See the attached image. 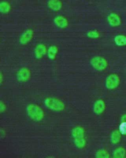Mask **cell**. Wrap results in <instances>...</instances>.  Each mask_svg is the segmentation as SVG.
I'll return each instance as SVG.
<instances>
[{"label":"cell","mask_w":126,"mask_h":158,"mask_svg":"<svg viewBox=\"0 0 126 158\" xmlns=\"http://www.w3.org/2000/svg\"><path fill=\"white\" fill-rule=\"evenodd\" d=\"M26 113L29 117L36 122H40L44 118V112L42 109L34 104H30L27 106Z\"/></svg>","instance_id":"cell-1"},{"label":"cell","mask_w":126,"mask_h":158,"mask_svg":"<svg viewBox=\"0 0 126 158\" xmlns=\"http://www.w3.org/2000/svg\"><path fill=\"white\" fill-rule=\"evenodd\" d=\"M44 104L47 108L56 112L63 111L65 108V105L63 102L57 98L53 97L45 99Z\"/></svg>","instance_id":"cell-2"},{"label":"cell","mask_w":126,"mask_h":158,"mask_svg":"<svg viewBox=\"0 0 126 158\" xmlns=\"http://www.w3.org/2000/svg\"><path fill=\"white\" fill-rule=\"evenodd\" d=\"M90 63L92 68L98 71L104 70L108 66V62L106 59L100 56H96L92 57Z\"/></svg>","instance_id":"cell-3"},{"label":"cell","mask_w":126,"mask_h":158,"mask_svg":"<svg viewBox=\"0 0 126 158\" xmlns=\"http://www.w3.org/2000/svg\"><path fill=\"white\" fill-rule=\"evenodd\" d=\"M120 83V77L116 74H111L106 77L105 86L108 89H114L117 88Z\"/></svg>","instance_id":"cell-4"},{"label":"cell","mask_w":126,"mask_h":158,"mask_svg":"<svg viewBox=\"0 0 126 158\" xmlns=\"http://www.w3.org/2000/svg\"><path fill=\"white\" fill-rule=\"evenodd\" d=\"M31 75V72L29 69L26 67H23L18 71L16 78L19 81L26 82L30 79Z\"/></svg>","instance_id":"cell-5"},{"label":"cell","mask_w":126,"mask_h":158,"mask_svg":"<svg viewBox=\"0 0 126 158\" xmlns=\"http://www.w3.org/2000/svg\"><path fill=\"white\" fill-rule=\"evenodd\" d=\"M105 104L103 99H99L94 102L93 106V111L96 115H100L105 110Z\"/></svg>","instance_id":"cell-6"},{"label":"cell","mask_w":126,"mask_h":158,"mask_svg":"<svg viewBox=\"0 0 126 158\" xmlns=\"http://www.w3.org/2000/svg\"><path fill=\"white\" fill-rule=\"evenodd\" d=\"M107 20L109 25L111 27H116L120 26L121 24V19L117 14L111 12L107 17Z\"/></svg>","instance_id":"cell-7"},{"label":"cell","mask_w":126,"mask_h":158,"mask_svg":"<svg viewBox=\"0 0 126 158\" xmlns=\"http://www.w3.org/2000/svg\"><path fill=\"white\" fill-rule=\"evenodd\" d=\"M33 32L31 29L26 30L23 33L19 38V43L21 44H26L29 43L32 39Z\"/></svg>","instance_id":"cell-8"},{"label":"cell","mask_w":126,"mask_h":158,"mask_svg":"<svg viewBox=\"0 0 126 158\" xmlns=\"http://www.w3.org/2000/svg\"><path fill=\"white\" fill-rule=\"evenodd\" d=\"M54 23L58 28L64 29L68 25V20L66 17L62 15L56 16L53 20Z\"/></svg>","instance_id":"cell-9"},{"label":"cell","mask_w":126,"mask_h":158,"mask_svg":"<svg viewBox=\"0 0 126 158\" xmlns=\"http://www.w3.org/2000/svg\"><path fill=\"white\" fill-rule=\"evenodd\" d=\"M47 52V48L44 44H38L37 46H36L35 49L34 53H35V57L37 59L41 58L43 56H45Z\"/></svg>","instance_id":"cell-10"},{"label":"cell","mask_w":126,"mask_h":158,"mask_svg":"<svg viewBox=\"0 0 126 158\" xmlns=\"http://www.w3.org/2000/svg\"><path fill=\"white\" fill-rule=\"evenodd\" d=\"M47 5L49 9L54 11H59L63 7V3L61 0H48Z\"/></svg>","instance_id":"cell-11"},{"label":"cell","mask_w":126,"mask_h":158,"mask_svg":"<svg viewBox=\"0 0 126 158\" xmlns=\"http://www.w3.org/2000/svg\"><path fill=\"white\" fill-rule=\"evenodd\" d=\"M72 133L74 139H79L84 138L85 131L83 127L81 126H77L73 130Z\"/></svg>","instance_id":"cell-12"},{"label":"cell","mask_w":126,"mask_h":158,"mask_svg":"<svg viewBox=\"0 0 126 158\" xmlns=\"http://www.w3.org/2000/svg\"><path fill=\"white\" fill-rule=\"evenodd\" d=\"M58 52V47L55 45L50 46L47 49V56L48 58L51 60H54L55 59Z\"/></svg>","instance_id":"cell-13"},{"label":"cell","mask_w":126,"mask_h":158,"mask_svg":"<svg viewBox=\"0 0 126 158\" xmlns=\"http://www.w3.org/2000/svg\"><path fill=\"white\" fill-rule=\"evenodd\" d=\"M121 133L117 130L114 131L110 136V141L113 144H116L120 142L121 139Z\"/></svg>","instance_id":"cell-14"},{"label":"cell","mask_w":126,"mask_h":158,"mask_svg":"<svg viewBox=\"0 0 126 158\" xmlns=\"http://www.w3.org/2000/svg\"><path fill=\"white\" fill-rule=\"evenodd\" d=\"M11 6L9 2L6 1H2L0 4V11L2 14H7L11 10Z\"/></svg>","instance_id":"cell-15"},{"label":"cell","mask_w":126,"mask_h":158,"mask_svg":"<svg viewBox=\"0 0 126 158\" xmlns=\"http://www.w3.org/2000/svg\"><path fill=\"white\" fill-rule=\"evenodd\" d=\"M126 155V151L123 147H119L114 150L113 152V157L114 158H124Z\"/></svg>","instance_id":"cell-16"},{"label":"cell","mask_w":126,"mask_h":158,"mask_svg":"<svg viewBox=\"0 0 126 158\" xmlns=\"http://www.w3.org/2000/svg\"><path fill=\"white\" fill-rule=\"evenodd\" d=\"M114 42L117 46H126V37L124 35H117L114 38Z\"/></svg>","instance_id":"cell-17"},{"label":"cell","mask_w":126,"mask_h":158,"mask_svg":"<svg viewBox=\"0 0 126 158\" xmlns=\"http://www.w3.org/2000/svg\"><path fill=\"white\" fill-rule=\"evenodd\" d=\"M74 143L76 147L79 149H82L86 145V140L84 137L79 139H74Z\"/></svg>","instance_id":"cell-18"},{"label":"cell","mask_w":126,"mask_h":158,"mask_svg":"<svg viewBox=\"0 0 126 158\" xmlns=\"http://www.w3.org/2000/svg\"><path fill=\"white\" fill-rule=\"evenodd\" d=\"M96 158H108L109 154L107 151L104 149H100L96 153Z\"/></svg>","instance_id":"cell-19"},{"label":"cell","mask_w":126,"mask_h":158,"mask_svg":"<svg viewBox=\"0 0 126 158\" xmlns=\"http://www.w3.org/2000/svg\"><path fill=\"white\" fill-rule=\"evenodd\" d=\"M87 36L89 37V38L95 39L99 37V36H100V34H99L98 31L93 30V31H89V32H87Z\"/></svg>","instance_id":"cell-20"},{"label":"cell","mask_w":126,"mask_h":158,"mask_svg":"<svg viewBox=\"0 0 126 158\" xmlns=\"http://www.w3.org/2000/svg\"><path fill=\"white\" fill-rule=\"evenodd\" d=\"M119 131L121 134L126 135V122H122L120 124Z\"/></svg>","instance_id":"cell-21"},{"label":"cell","mask_w":126,"mask_h":158,"mask_svg":"<svg viewBox=\"0 0 126 158\" xmlns=\"http://www.w3.org/2000/svg\"><path fill=\"white\" fill-rule=\"evenodd\" d=\"M1 106L0 108H1V111L2 112H3V111H5L6 109V106L5 105V104L3 103L2 102H1V106Z\"/></svg>","instance_id":"cell-22"},{"label":"cell","mask_w":126,"mask_h":158,"mask_svg":"<svg viewBox=\"0 0 126 158\" xmlns=\"http://www.w3.org/2000/svg\"><path fill=\"white\" fill-rule=\"evenodd\" d=\"M121 122H126V115H124L123 116L121 117Z\"/></svg>","instance_id":"cell-23"}]
</instances>
